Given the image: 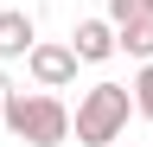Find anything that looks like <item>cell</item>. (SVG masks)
Instances as JSON below:
<instances>
[{"mask_svg":"<svg viewBox=\"0 0 153 147\" xmlns=\"http://www.w3.org/2000/svg\"><path fill=\"white\" fill-rule=\"evenodd\" d=\"M115 51H128V58H153V13H147V19H121V26H115Z\"/></svg>","mask_w":153,"mask_h":147,"instance_id":"6","label":"cell"},{"mask_svg":"<svg viewBox=\"0 0 153 147\" xmlns=\"http://www.w3.org/2000/svg\"><path fill=\"white\" fill-rule=\"evenodd\" d=\"M70 51L83 64H102V58H115V19H76V32H70Z\"/></svg>","mask_w":153,"mask_h":147,"instance_id":"4","label":"cell"},{"mask_svg":"<svg viewBox=\"0 0 153 147\" xmlns=\"http://www.w3.org/2000/svg\"><path fill=\"white\" fill-rule=\"evenodd\" d=\"M128 90H134V115H140V122H153V58L140 64V77H134Z\"/></svg>","mask_w":153,"mask_h":147,"instance_id":"7","label":"cell"},{"mask_svg":"<svg viewBox=\"0 0 153 147\" xmlns=\"http://www.w3.org/2000/svg\"><path fill=\"white\" fill-rule=\"evenodd\" d=\"M32 45H38L32 13H26V7H7V13H0V58H26Z\"/></svg>","mask_w":153,"mask_h":147,"instance_id":"5","label":"cell"},{"mask_svg":"<svg viewBox=\"0 0 153 147\" xmlns=\"http://www.w3.org/2000/svg\"><path fill=\"white\" fill-rule=\"evenodd\" d=\"M153 13V0H108V19L121 26V19H147Z\"/></svg>","mask_w":153,"mask_h":147,"instance_id":"8","label":"cell"},{"mask_svg":"<svg viewBox=\"0 0 153 147\" xmlns=\"http://www.w3.org/2000/svg\"><path fill=\"white\" fill-rule=\"evenodd\" d=\"M0 122H7V134H19L26 147H64L70 141V109L57 102L51 90H45V96H19V90H13V102H7Z\"/></svg>","mask_w":153,"mask_h":147,"instance_id":"2","label":"cell"},{"mask_svg":"<svg viewBox=\"0 0 153 147\" xmlns=\"http://www.w3.org/2000/svg\"><path fill=\"white\" fill-rule=\"evenodd\" d=\"M128 115H134V90H128V83H96V90H83L70 128H76L83 147H108V141H121Z\"/></svg>","mask_w":153,"mask_h":147,"instance_id":"1","label":"cell"},{"mask_svg":"<svg viewBox=\"0 0 153 147\" xmlns=\"http://www.w3.org/2000/svg\"><path fill=\"white\" fill-rule=\"evenodd\" d=\"M7 102H13V83H7V77H0V115H7Z\"/></svg>","mask_w":153,"mask_h":147,"instance_id":"9","label":"cell"},{"mask_svg":"<svg viewBox=\"0 0 153 147\" xmlns=\"http://www.w3.org/2000/svg\"><path fill=\"white\" fill-rule=\"evenodd\" d=\"M76 64H83V58H76L70 45H51V39H38V45L26 51V70L38 77V90H64V83L76 77Z\"/></svg>","mask_w":153,"mask_h":147,"instance_id":"3","label":"cell"}]
</instances>
